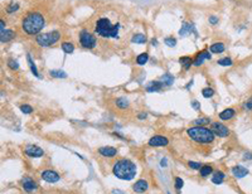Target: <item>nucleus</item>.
<instances>
[{"label":"nucleus","instance_id":"obj_1","mask_svg":"<svg viewBox=\"0 0 252 194\" xmlns=\"http://www.w3.org/2000/svg\"><path fill=\"white\" fill-rule=\"evenodd\" d=\"M136 164L129 159H121L114 164L112 173L116 178L121 180H132L136 176Z\"/></svg>","mask_w":252,"mask_h":194},{"label":"nucleus","instance_id":"obj_2","mask_svg":"<svg viewBox=\"0 0 252 194\" xmlns=\"http://www.w3.org/2000/svg\"><path fill=\"white\" fill-rule=\"evenodd\" d=\"M46 25L44 17L39 13H29L28 15H25L23 22H22V28L23 30L29 34V35H35L39 34L41 30Z\"/></svg>","mask_w":252,"mask_h":194},{"label":"nucleus","instance_id":"obj_3","mask_svg":"<svg viewBox=\"0 0 252 194\" xmlns=\"http://www.w3.org/2000/svg\"><path fill=\"white\" fill-rule=\"evenodd\" d=\"M187 134L193 141L199 144H210L216 139V135L212 129H208L206 126H193L187 130Z\"/></svg>","mask_w":252,"mask_h":194},{"label":"nucleus","instance_id":"obj_4","mask_svg":"<svg viewBox=\"0 0 252 194\" xmlns=\"http://www.w3.org/2000/svg\"><path fill=\"white\" fill-rule=\"evenodd\" d=\"M120 24H112L107 18H100L96 22L95 33L103 38H117Z\"/></svg>","mask_w":252,"mask_h":194},{"label":"nucleus","instance_id":"obj_5","mask_svg":"<svg viewBox=\"0 0 252 194\" xmlns=\"http://www.w3.org/2000/svg\"><path fill=\"white\" fill-rule=\"evenodd\" d=\"M59 39H61V33L57 30H53V32H48L43 34H38L35 38V42L38 46L46 48V47H50L53 44H56Z\"/></svg>","mask_w":252,"mask_h":194},{"label":"nucleus","instance_id":"obj_6","mask_svg":"<svg viewBox=\"0 0 252 194\" xmlns=\"http://www.w3.org/2000/svg\"><path fill=\"white\" fill-rule=\"evenodd\" d=\"M79 44H81L83 48H87V49L95 48L96 44H97L96 37L94 34H91L88 30L83 29V30L79 32Z\"/></svg>","mask_w":252,"mask_h":194},{"label":"nucleus","instance_id":"obj_7","mask_svg":"<svg viewBox=\"0 0 252 194\" xmlns=\"http://www.w3.org/2000/svg\"><path fill=\"white\" fill-rule=\"evenodd\" d=\"M212 131L214 132L216 136L218 137H227L230 135V130L226 125H223L221 122H213L212 123Z\"/></svg>","mask_w":252,"mask_h":194},{"label":"nucleus","instance_id":"obj_8","mask_svg":"<svg viewBox=\"0 0 252 194\" xmlns=\"http://www.w3.org/2000/svg\"><path fill=\"white\" fill-rule=\"evenodd\" d=\"M169 144V140L163 136V135H155L153 136L150 140H149V145L153 146V148H159V146H166Z\"/></svg>","mask_w":252,"mask_h":194},{"label":"nucleus","instance_id":"obj_9","mask_svg":"<svg viewBox=\"0 0 252 194\" xmlns=\"http://www.w3.org/2000/svg\"><path fill=\"white\" fill-rule=\"evenodd\" d=\"M25 155H28L30 158H41L44 155V151L39 148V146H35V145H30V146H26L25 148Z\"/></svg>","mask_w":252,"mask_h":194},{"label":"nucleus","instance_id":"obj_10","mask_svg":"<svg viewBox=\"0 0 252 194\" xmlns=\"http://www.w3.org/2000/svg\"><path fill=\"white\" fill-rule=\"evenodd\" d=\"M41 178L44 180V182H48V183H57L58 180L61 179L59 175L56 172H53V170H44V172H42Z\"/></svg>","mask_w":252,"mask_h":194},{"label":"nucleus","instance_id":"obj_11","mask_svg":"<svg viewBox=\"0 0 252 194\" xmlns=\"http://www.w3.org/2000/svg\"><path fill=\"white\" fill-rule=\"evenodd\" d=\"M212 57H210V53L208 52V51H202V52H199L197 55H195V58L193 59V66H195V67H199V66H202L203 64V62L206 61V59H210Z\"/></svg>","mask_w":252,"mask_h":194},{"label":"nucleus","instance_id":"obj_12","mask_svg":"<svg viewBox=\"0 0 252 194\" xmlns=\"http://www.w3.org/2000/svg\"><path fill=\"white\" fill-rule=\"evenodd\" d=\"M248 169L247 168H245V166H242V165H236V166H233L232 168V174L234 175V178H237V179H241V178H245L246 175H248Z\"/></svg>","mask_w":252,"mask_h":194},{"label":"nucleus","instance_id":"obj_13","mask_svg":"<svg viewBox=\"0 0 252 194\" xmlns=\"http://www.w3.org/2000/svg\"><path fill=\"white\" fill-rule=\"evenodd\" d=\"M234 115H236V110L228 107V108H226V110H223L222 112H219L218 117H219L222 121H230V120H232V119L234 117Z\"/></svg>","mask_w":252,"mask_h":194},{"label":"nucleus","instance_id":"obj_14","mask_svg":"<svg viewBox=\"0 0 252 194\" xmlns=\"http://www.w3.org/2000/svg\"><path fill=\"white\" fill-rule=\"evenodd\" d=\"M149 188V184L146 180H144V179H139L138 182L132 185V189H134L135 193H144V192H146Z\"/></svg>","mask_w":252,"mask_h":194},{"label":"nucleus","instance_id":"obj_15","mask_svg":"<svg viewBox=\"0 0 252 194\" xmlns=\"http://www.w3.org/2000/svg\"><path fill=\"white\" fill-rule=\"evenodd\" d=\"M98 152L105 158H112V156H115L117 154V150L115 148H112V146H102V148L98 149Z\"/></svg>","mask_w":252,"mask_h":194},{"label":"nucleus","instance_id":"obj_16","mask_svg":"<svg viewBox=\"0 0 252 194\" xmlns=\"http://www.w3.org/2000/svg\"><path fill=\"white\" fill-rule=\"evenodd\" d=\"M22 185H23V189H24L25 192H28V193H30V192H33V190L37 189V183L34 182L32 178H25V179L23 180Z\"/></svg>","mask_w":252,"mask_h":194},{"label":"nucleus","instance_id":"obj_17","mask_svg":"<svg viewBox=\"0 0 252 194\" xmlns=\"http://www.w3.org/2000/svg\"><path fill=\"white\" fill-rule=\"evenodd\" d=\"M163 86H165V85H164L162 81H158V82H156V81H153V82H150L149 85L146 86V91H148V92H156V91H160Z\"/></svg>","mask_w":252,"mask_h":194},{"label":"nucleus","instance_id":"obj_18","mask_svg":"<svg viewBox=\"0 0 252 194\" xmlns=\"http://www.w3.org/2000/svg\"><path fill=\"white\" fill-rule=\"evenodd\" d=\"M224 49H226V46H224V43H222V42H217V43H213L209 47V51L212 53H216V54L223 53Z\"/></svg>","mask_w":252,"mask_h":194},{"label":"nucleus","instance_id":"obj_19","mask_svg":"<svg viewBox=\"0 0 252 194\" xmlns=\"http://www.w3.org/2000/svg\"><path fill=\"white\" fill-rule=\"evenodd\" d=\"M224 178H226V175H224L223 172L221 170H217L214 174H213V178H212V182H213L214 184H222L224 182Z\"/></svg>","mask_w":252,"mask_h":194},{"label":"nucleus","instance_id":"obj_20","mask_svg":"<svg viewBox=\"0 0 252 194\" xmlns=\"http://www.w3.org/2000/svg\"><path fill=\"white\" fill-rule=\"evenodd\" d=\"M14 37H15V33H14V32L10 30V29H6L5 32L2 33V38H0V40H2V43H6V42L11 40Z\"/></svg>","mask_w":252,"mask_h":194},{"label":"nucleus","instance_id":"obj_21","mask_svg":"<svg viewBox=\"0 0 252 194\" xmlns=\"http://www.w3.org/2000/svg\"><path fill=\"white\" fill-rule=\"evenodd\" d=\"M179 63L182 64V67L184 69H189L193 64V59L190 57H180L179 58Z\"/></svg>","mask_w":252,"mask_h":194},{"label":"nucleus","instance_id":"obj_22","mask_svg":"<svg viewBox=\"0 0 252 194\" xmlns=\"http://www.w3.org/2000/svg\"><path fill=\"white\" fill-rule=\"evenodd\" d=\"M199 173H201L202 178H207L208 175H210L213 173V168H212L210 165H202V168L199 169Z\"/></svg>","mask_w":252,"mask_h":194},{"label":"nucleus","instance_id":"obj_23","mask_svg":"<svg viewBox=\"0 0 252 194\" xmlns=\"http://www.w3.org/2000/svg\"><path fill=\"white\" fill-rule=\"evenodd\" d=\"M116 106H117L118 108H121V110L127 108V107H129V101H127V99H126V97H118V99L116 100Z\"/></svg>","mask_w":252,"mask_h":194},{"label":"nucleus","instance_id":"obj_24","mask_svg":"<svg viewBox=\"0 0 252 194\" xmlns=\"http://www.w3.org/2000/svg\"><path fill=\"white\" fill-rule=\"evenodd\" d=\"M131 42L132 43H136V44H142V43H145L146 42V37H145L144 34H135L134 37L131 38Z\"/></svg>","mask_w":252,"mask_h":194},{"label":"nucleus","instance_id":"obj_25","mask_svg":"<svg viewBox=\"0 0 252 194\" xmlns=\"http://www.w3.org/2000/svg\"><path fill=\"white\" fill-rule=\"evenodd\" d=\"M193 24H189V23H184L183 24V26H182V29H180V32H179V34L180 35H185V34H189L192 30H193Z\"/></svg>","mask_w":252,"mask_h":194},{"label":"nucleus","instance_id":"obj_26","mask_svg":"<svg viewBox=\"0 0 252 194\" xmlns=\"http://www.w3.org/2000/svg\"><path fill=\"white\" fill-rule=\"evenodd\" d=\"M148 59H149V54L148 53H141V54H139L136 57V63L142 66V64H145L148 62Z\"/></svg>","mask_w":252,"mask_h":194},{"label":"nucleus","instance_id":"obj_27","mask_svg":"<svg viewBox=\"0 0 252 194\" xmlns=\"http://www.w3.org/2000/svg\"><path fill=\"white\" fill-rule=\"evenodd\" d=\"M26 59H28V63H29V67H30V71H32V73H33L35 77H39L38 69H37V67H35V64H34V62H33V59H32V57H30L29 54L26 55Z\"/></svg>","mask_w":252,"mask_h":194},{"label":"nucleus","instance_id":"obj_28","mask_svg":"<svg viewBox=\"0 0 252 194\" xmlns=\"http://www.w3.org/2000/svg\"><path fill=\"white\" fill-rule=\"evenodd\" d=\"M193 123L195 126H207L208 123H210V120L208 117H201V119H197Z\"/></svg>","mask_w":252,"mask_h":194},{"label":"nucleus","instance_id":"obj_29","mask_svg":"<svg viewBox=\"0 0 252 194\" xmlns=\"http://www.w3.org/2000/svg\"><path fill=\"white\" fill-rule=\"evenodd\" d=\"M62 49H63L64 53L70 54V53H72V52L74 51V46H73L72 43H70V42H66V43L62 44Z\"/></svg>","mask_w":252,"mask_h":194},{"label":"nucleus","instance_id":"obj_30","mask_svg":"<svg viewBox=\"0 0 252 194\" xmlns=\"http://www.w3.org/2000/svg\"><path fill=\"white\" fill-rule=\"evenodd\" d=\"M50 76L56 77V78H66L67 77V73L64 71H61V69H56V71H50Z\"/></svg>","mask_w":252,"mask_h":194},{"label":"nucleus","instance_id":"obj_31","mask_svg":"<svg viewBox=\"0 0 252 194\" xmlns=\"http://www.w3.org/2000/svg\"><path fill=\"white\" fill-rule=\"evenodd\" d=\"M202 95L206 99H210V97H213V95H214V90L210 88V87H206L202 90Z\"/></svg>","mask_w":252,"mask_h":194},{"label":"nucleus","instance_id":"obj_32","mask_svg":"<svg viewBox=\"0 0 252 194\" xmlns=\"http://www.w3.org/2000/svg\"><path fill=\"white\" fill-rule=\"evenodd\" d=\"M242 108L245 111H248V112H251V111H252V96L248 97V99L242 103Z\"/></svg>","mask_w":252,"mask_h":194},{"label":"nucleus","instance_id":"obj_33","mask_svg":"<svg viewBox=\"0 0 252 194\" xmlns=\"http://www.w3.org/2000/svg\"><path fill=\"white\" fill-rule=\"evenodd\" d=\"M20 111L23 114H25V115H29V114H32L33 112V107L30 106V105H20Z\"/></svg>","mask_w":252,"mask_h":194},{"label":"nucleus","instance_id":"obj_34","mask_svg":"<svg viewBox=\"0 0 252 194\" xmlns=\"http://www.w3.org/2000/svg\"><path fill=\"white\" fill-rule=\"evenodd\" d=\"M164 42H165V44L168 47H175L177 46V39L174 37H166L164 39Z\"/></svg>","mask_w":252,"mask_h":194},{"label":"nucleus","instance_id":"obj_35","mask_svg":"<svg viewBox=\"0 0 252 194\" xmlns=\"http://www.w3.org/2000/svg\"><path fill=\"white\" fill-rule=\"evenodd\" d=\"M218 64L219 66H223V67H228V66H232V59L230 57H224L222 59L218 61Z\"/></svg>","mask_w":252,"mask_h":194},{"label":"nucleus","instance_id":"obj_36","mask_svg":"<svg viewBox=\"0 0 252 194\" xmlns=\"http://www.w3.org/2000/svg\"><path fill=\"white\" fill-rule=\"evenodd\" d=\"M173 81H174V77L171 76V75H165L164 77H163V83L164 85H166V86H170L171 83H173Z\"/></svg>","mask_w":252,"mask_h":194},{"label":"nucleus","instance_id":"obj_37","mask_svg":"<svg viewBox=\"0 0 252 194\" xmlns=\"http://www.w3.org/2000/svg\"><path fill=\"white\" fill-rule=\"evenodd\" d=\"M18 9H19V5H18V4H10L9 6H6V13L11 14V13H14V11H17Z\"/></svg>","mask_w":252,"mask_h":194},{"label":"nucleus","instance_id":"obj_38","mask_svg":"<svg viewBox=\"0 0 252 194\" xmlns=\"http://www.w3.org/2000/svg\"><path fill=\"white\" fill-rule=\"evenodd\" d=\"M174 184H175V188H177V189H182V188H183V185H184V182H183V179H182V178L177 176V178H175V182H174Z\"/></svg>","mask_w":252,"mask_h":194},{"label":"nucleus","instance_id":"obj_39","mask_svg":"<svg viewBox=\"0 0 252 194\" xmlns=\"http://www.w3.org/2000/svg\"><path fill=\"white\" fill-rule=\"evenodd\" d=\"M188 166H189V168H192V169H194V170L202 168V165L199 163H195V161H188Z\"/></svg>","mask_w":252,"mask_h":194},{"label":"nucleus","instance_id":"obj_40","mask_svg":"<svg viewBox=\"0 0 252 194\" xmlns=\"http://www.w3.org/2000/svg\"><path fill=\"white\" fill-rule=\"evenodd\" d=\"M8 66L11 68V69H14V71H17V69L19 68V64H18V62H15L14 59H10L9 62H8Z\"/></svg>","mask_w":252,"mask_h":194},{"label":"nucleus","instance_id":"obj_41","mask_svg":"<svg viewBox=\"0 0 252 194\" xmlns=\"http://www.w3.org/2000/svg\"><path fill=\"white\" fill-rule=\"evenodd\" d=\"M192 107H193L194 110H197V111H199V108H201V103L194 100V101H192Z\"/></svg>","mask_w":252,"mask_h":194},{"label":"nucleus","instance_id":"obj_42","mask_svg":"<svg viewBox=\"0 0 252 194\" xmlns=\"http://www.w3.org/2000/svg\"><path fill=\"white\" fill-rule=\"evenodd\" d=\"M209 23H210V24H217V23H218V18L214 17V15L209 17Z\"/></svg>","mask_w":252,"mask_h":194},{"label":"nucleus","instance_id":"obj_43","mask_svg":"<svg viewBox=\"0 0 252 194\" xmlns=\"http://www.w3.org/2000/svg\"><path fill=\"white\" fill-rule=\"evenodd\" d=\"M6 29H5V24H4V20H0V32H5Z\"/></svg>","mask_w":252,"mask_h":194},{"label":"nucleus","instance_id":"obj_44","mask_svg":"<svg viewBox=\"0 0 252 194\" xmlns=\"http://www.w3.org/2000/svg\"><path fill=\"white\" fill-rule=\"evenodd\" d=\"M146 117H148V114H145V112H141V114L138 115V119H139V120H144V119H146Z\"/></svg>","mask_w":252,"mask_h":194},{"label":"nucleus","instance_id":"obj_45","mask_svg":"<svg viewBox=\"0 0 252 194\" xmlns=\"http://www.w3.org/2000/svg\"><path fill=\"white\" fill-rule=\"evenodd\" d=\"M243 159H245V160H252V154H250V152H246V154L243 155Z\"/></svg>","mask_w":252,"mask_h":194},{"label":"nucleus","instance_id":"obj_46","mask_svg":"<svg viewBox=\"0 0 252 194\" xmlns=\"http://www.w3.org/2000/svg\"><path fill=\"white\" fill-rule=\"evenodd\" d=\"M166 163H168V161H166V158H164V159H163V160L160 161V164H162V166H165V165H166Z\"/></svg>","mask_w":252,"mask_h":194},{"label":"nucleus","instance_id":"obj_47","mask_svg":"<svg viewBox=\"0 0 252 194\" xmlns=\"http://www.w3.org/2000/svg\"><path fill=\"white\" fill-rule=\"evenodd\" d=\"M151 43H153V46H158V40H156V39H153Z\"/></svg>","mask_w":252,"mask_h":194}]
</instances>
